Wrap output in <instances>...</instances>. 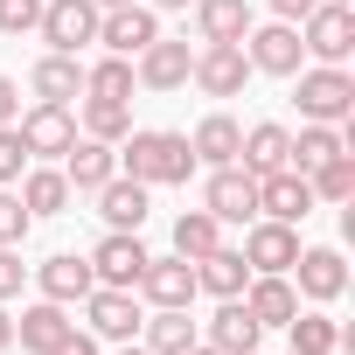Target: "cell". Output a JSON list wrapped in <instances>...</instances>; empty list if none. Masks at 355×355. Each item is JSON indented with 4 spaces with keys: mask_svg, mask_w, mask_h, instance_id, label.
<instances>
[{
    "mask_svg": "<svg viewBox=\"0 0 355 355\" xmlns=\"http://www.w3.org/2000/svg\"><path fill=\"white\" fill-rule=\"evenodd\" d=\"M237 167H244V174H272V167H293V132H286L279 119H258V125L244 132V146H237Z\"/></svg>",
    "mask_w": 355,
    "mask_h": 355,
    "instance_id": "obj_21",
    "label": "cell"
},
{
    "mask_svg": "<svg viewBox=\"0 0 355 355\" xmlns=\"http://www.w3.org/2000/svg\"><path fill=\"white\" fill-rule=\"evenodd\" d=\"M189 146H196V167H237V146H244V125L230 119V112H209L196 132H189Z\"/></svg>",
    "mask_w": 355,
    "mask_h": 355,
    "instance_id": "obj_23",
    "label": "cell"
},
{
    "mask_svg": "<svg viewBox=\"0 0 355 355\" xmlns=\"http://www.w3.org/2000/svg\"><path fill=\"white\" fill-rule=\"evenodd\" d=\"M244 286H251V265H244V251L216 244L209 258H196V293H216V300H237Z\"/></svg>",
    "mask_w": 355,
    "mask_h": 355,
    "instance_id": "obj_26",
    "label": "cell"
},
{
    "mask_svg": "<svg viewBox=\"0 0 355 355\" xmlns=\"http://www.w3.org/2000/svg\"><path fill=\"white\" fill-rule=\"evenodd\" d=\"M258 216H272V223H306V216H313V182H306L300 167L258 174Z\"/></svg>",
    "mask_w": 355,
    "mask_h": 355,
    "instance_id": "obj_12",
    "label": "cell"
},
{
    "mask_svg": "<svg viewBox=\"0 0 355 355\" xmlns=\"http://www.w3.org/2000/svg\"><path fill=\"white\" fill-rule=\"evenodd\" d=\"M77 105H84V139L119 146V139L132 132V105H119V98H77Z\"/></svg>",
    "mask_w": 355,
    "mask_h": 355,
    "instance_id": "obj_34",
    "label": "cell"
},
{
    "mask_svg": "<svg viewBox=\"0 0 355 355\" xmlns=\"http://www.w3.org/2000/svg\"><path fill=\"white\" fill-rule=\"evenodd\" d=\"M35 160H28V146H21V132L15 125H0V189H15L21 174H28Z\"/></svg>",
    "mask_w": 355,
    "mask_h": 355,
    "instance_id": "obj_36",
    "label": "cell"
},
{
    "mask_svg": "<svg viewBox=\"0 0 355 355\" xmlns=\"http://www.w3.org/2000/svg\"><path fill=\"white\" fill-rule=\"evenodd\" d=\"M293 293L300 300H313V306H327V300H341L348 293V265H341V251L334 244H300V258H293Z\"/></svg>",
    "mask_w": 355,
    "mask_h": 355,
    "instance_id": "obj_5",
    "label": "cell"
},
{
    "mask_svg": "<svg viewBox=\"0 0 355 355\" xmlns=\"http://www.w3.org/2000/svg\"><path fill=\"white\" fill-rule=\"evenodd\" d=\"M286 334H293V355H341V348L355 341V334H348L341 320H327V313H293Z\"/></svg>",
    "mask_w": 355,
    "mask_h": 355,
    "instance_id": "obj_28",
    "label": "cell"
},
{
    "mask_svg": "<svg viewBox=\"0 0 355 355\" xmlns=\"http://www.w3.org/2000/svg\"><path fill=\"white\" fill-rule=\"evenodd\" d=\"M132 293H139L146 306H189V300H196V265L174 258V251H167V258H146V272L132 279Z\"/></svg>",
    "mask_w": 355,
    "mask_h": 355,
    "instance_id": "obj_16",
    "label": "cell"
},
{
    "mask_svg": "<svg viewBox=\"0 0 355 355\" xmlns=\"http://www.w3.org/2000/svg\"><path fill=\"white\" fill-rule=\"evenodd\" d=\"M189 355H223V348H209V341H196V348H189Z\"/></svg>",
    "mask_w": 355,
    "mask_h": 355,
    "instance_id": "obj_46",
    "label": "cell"
},
{
    "mask_svg": "<svg viewBox=\"0 0 355 355\" xmlns=\"http://www.w3.org/2000/svg\"><path fill=\"white\" fill-rule=\"evenodd\" d=\"M202 209H209L216 223H251V216H258V174H244V167H209Z\"/></svg>",
    "mask_w": 355,
    "mask_h": 355,
    "instance_id": "obj_11",
    "label": "cell"
},
{
    "mask_svg": "<svg viewBox=\"0 0 355 355\" xmlns=\"http://www.w3.org/2000/svg\"><path fill=\"white\" fill-rule=\"evenodd\" d=\"M98 216H105V230H139L146 223V182L112 174V182L98 189Z\"/></svg>",
    "mask_w": 355,
    "mask_h": 355,
    "instance_id": "obj_25",
    "label": "cell"
},
{
    "mask_svg": "<svg viewBox=\"0 0 355 355\" xmlns=\"http://www.w3.org/2000/svg\"><path fill=\"white\" fill-rule=\"evenodd\" d=\"M265 8H272V21H293V28H300V21L320 8V0H265Z\"/></svg>",
    "mask_w": 355,
    "mask_h": 355,
    "instance_id": "obj_41",
    "label": "cell"
},
{
    "mask_svg": "<svg viewBox=\"0 0 355 355\" xmlns=\"http://www.w3.org/2000/svg\"><path fill=\"white\" fill-rule=\"evenodd\" d=\"M21 209H28V216H63V209H70L63 167H28V174H21Z\"/></svg>",
    "mask_w": 355,
    "mask_h": 355,
    "instance_id": "obj_32",
    "label": "cell"
},
{
    "mask_svg": "<svg viewBox=\"0 0 355 355\" xmlns=\"http://www.w3.org/2000/svg\"><path fill=\"white\" fill-rule=\"evenodd\" d=\"M15 132H21L28 160H63V153L77 146V119H70V105H28V112L15 119Z\"/></svg>",
    "mask_w": 355,
    "mask_h": 355,
    "instance_id": "obj_9",
    "label": "cell"
},
{
    "mask_svg": "<svg viewBox=\"0 0 355 355\" xmlns=\"http://www.w3.org/2000/svg\"><path fill=\"white\" fill-rule=\"evenodd\" d=\"M28 230H35V216L21 209V196H15V189H0V244H21Z\"/></svg>",
    "mask_w": 355,
    "mask_h": 355,
    "instance_id": "obj_37",
    "label": "cell"
},
{
    "mask_svg": "<svg viewBox=\"0 0 355 355\" xmlns=\"http://www.w3.org/2000/svg\"><path fill=\"white\" fill-rule=\"evenodd\" d=\"M21 279H28L21 244H0V300H15V293H21Z\"/></svg>",
    "mask_w": 355,
    "mask_h": 355,
    "instance_id": "obj_39",
    "label": "cell"
},
{
    "mask_svg": "<svg viewBox=\"0 0 355 355\" xmlns=\"http://www.w3.org/2000/svg\"><path fill=\"white\" fill-rule=\"evenodd\" d=\"M132 91H139V77H132V56H98V63H84V98H119V105H132Z\"/></svg>",
    "mask_w": 355,
    "mask_h": 355,
    "instance_id": "obj_30",
    "label": "cell"
},
{
    "mask_svg": "<svg viewBox=\"0 0 355 355\" xmlns=\"http://www.w3.org/2000/svg\"><path fill=\"white\" fill-rule=\"evenodd\" d=\"M42 0H0V35H35Z\"/></svg>",
    "mask_w": 355,
    "mask_h": 355,
    "instance_id": "obj_38",
    "label": "cell"
},
{
    "mask_svg": "<svg viewBox=\"0 0 355 355\" xmlns=\"http://www.w3.org/2000/svg\"><path fill=\"white\" fill-rule=\"evenodd\" d=\"M15 119H21V84L0 77V125H15Z\"/></svg>",
    "mask_w": 355,
    "mask_h": 355,
    "instance_id": "obj_42",
    "label": "cell"
},
{
    "mask_svg": "<svg viewBox=\"0 0 355 355\" xmlns=\"http://www.w3.org/2000/svg\"><path fill=\"white\" fill-rule=\"evenodd\" d=\"M258 334H265V327L251 320V306H244V300H223V306H216V320H209V348H223V355H251V348H258Z\"/></svg>",
    "mask_w": 355,
    "mask_h": 355,
    "instance_id": "obj_29",
    "label": "cell"
},
{
    "mask_svg": "<svg viewBox=\"0 0 355 355\" xmlns=\"http://www.w3.org/2000/svg\"><path fill=\"white\" fill-rule=\"evenodd\" d=\"M84 258H91V279H98V286H132V279L146 272V258H153V251L139 244V230H105Z\"/></svg>",
    "mask_w": 355,
    "mask_h": 355,
    "instance_id": "obj_10",
    "label": "cell"
},
{
    "mask_svg": "<svg viewBox=\"0 0 355 355\" xmlns=\"http://www.w3.org/2000/svg\"><path fill=\"white\" fill-rule=\"evenodd\" d=\"M35 286H42V300H56V306H77L98 279H91V258H77V251H56V258H42L35 265Z\"/></svg>",
    "mask_w": 355,
    "mask_h": 355,
    "instance_id": "obj_20",
    "label": "cell"
},
{
    "mask_svg": "<svg viewBox=\"0 0 355 355\" xmlns=\"http://www.w3.org/2000/svg\"><path fill=\"white\" fill-rule=\"evenodd\" d=\"M237 300L251 306V320H258V327H286V320L300 313V293H293V279H286V272H251V286H244Z\"/></svg>",
    "mask_w": 355,
    "mask_h": 355,
    "instance_id": "obj_18",
    "label": "cell"
},
{
    "mask_svg": "<svg viewBox=\"0 0 355 355\" xmlns=\"http://www.w3.org/2000/svg\"><path fill=\"white\" fill-rule=\"evenodd\" d=\"M300 77V119H320V125H348V112H355V77H348V63H313V70H293Z\"/></svg>",
    "mask_w": 355,
    "mask_h": 355,
    "instance_id": "obj_2",
    "label": "cell"
},
{
    "mask_svg": "<svg viewBox=\"0 0 355 355\" xmlns=\"http://www.w3.org/2000/svg\"><path fill=\"white\" fill-rule=\"evenodd\" d=\"M77 320H70V306H56V300H35V306H21V320H15V341L28 348V355H49L63 334H70Z\"/></svg>",
    "mask_w": 355,
    "mask_h": 355,
    "instance_id": "obj_24",
    "label": "cell"
},
{
    "mask_svg": "<svg viewBox=\"0 0 355 355\" xmlns=\"http://www.w3.org/2000/svg\"><path fill=\"white\" fill-rule=\"evenodd\" d=\"M293 258H300V223H272V216L244 223V265L251 272H293Z\"/></svg>",
    "mask_w": 355,
    "mask_h": 355,
    "instance_id": "obj_13",
    "label": "cell"
},
{
    "mask_svg": "<svg viewBox=\"0 0 355 355\" xmlns=\"http://www.w3.org/2000/svg\"><path fill=\"white\" fill-rule=\"evenodd\" d=\"M119 355H153V348H139V341H119Z\"/></svg>",
    "mask_w": 355,
    "mask_h": 355,
    "instance_id": "obj_44",
    "label": "cell"
},
{
    "mask_svg": "<svg viewBox=\"0 0 355 355\" xmlns=\"http://www.w3.org/2000/svg\"><path fill=\"white\" fill-rule=\"evenodd\" d=\"M139 348H153V355H189L196 341H202V327L189 320V306H153L146 320H139Z\"/></svg>",
    "mask_w": 355,
    "mask_h": 355,
    "instance_id": "obj_22",
    "label": "cell"
},
{
    "mask_svg": "<svg viewBox=\"0 0 355 355\" xmlns=\"http://www.w3.org/2000/svg\"><path fill=\"white\" fill-rule=\"evenodd\" d=\"M216 244H223V223H216L209 209H182V216H174V258L196 265V258H209Z\"/></svg>",
    "mask_w": 355,
    "mask_h": 355,
    "instance_id": "obj_33",
    "label": "cell"
},
{
    "mask_svg": "<svg viewBox=\"0 0 355 355\" xmlns=\"http://www.w3.org/2000/svg\"><path fill=\"white\" fill-rule=\"evenodd\" d=\"M77 306H84V320H91V334H98V341H132V334H139V320H146V306H139V293H132V286H91Z\"/></svg>",
    "mask_w": 355,
    "mask_h": 355,
    "instance_id": "obj_4",
    "label": "cell"
},
{
    "mask_svg": "<svg viewBox=\"0 0 355 355\" xmlns=\"http://www.w3.org/2000/svg\"><path fill=\"white\" fill-rule=\"evenodd\" d=\"M35 35H42L56 56H77V49L98 42V8H91V0H42Z\"/></svg>",
    "mask_w": 355,
    "mask_h": 355,
    "instance_id": "obj_6",
    "label": "cell"
},
{
    "mask_svg": "<svg viewBox=\"0 0 355 355\" xmlns=\"http://www.w3.org/2000/svg\"><path fill=\"white\" fill-rule=\"evenodd\" d=\"M15 348V313H8V300H0V355Z\"/></svg>",
    "mask_w": 355,
    "mask_h": 355,
    "instance_id": "obj_43",
    "label": "cell"
},
{
    "mask_svg": "<svg viewBox=\"0 0 355 355\" xmlns=\"http://www.w3.org/2000/svg\"><path fill=\"white\" fill-rule=\"evenodd\" d=\"M300 49L313 63H348V49H355V8H348V0H320V8L300 21Z\"/></svg>",
    "mask_w": 355,
    "mask_h": 355,
    "instance_id": "obj_3",
    "label": "cell"
},
{
    "mask_svg": "<svg viewBox=\"0 0 355 355\" xmlns=\"http://www.w3.org/2000/svg\"><path fill=\"white\" fill-rule=\"evenodd\" d=\"M189 84H202V98H237V91L251 84L244 42H202L196 63H189Z\"/></svg>",
    "mask_w": 355,
    "mask_h": 355,
    "instance_id": "obj_8",
    "label": "cell"
},
{
    "mask_svg": "<svg viewBox=\"0 0 355 355\" xmlns=\"http://www.w3.org/2000/svg\"><path fill=\"white\" fill-rule=\"evenodd\" d=\"M119 174H132V182H146V189H182L196 174V146H189V132L132 125L119 139Z\"/></svg>",
    "mask_w": 355,
    "mask_h": 355,
    "instance_id": "obj_1",
    "label": "cell"
},
{
    "mask_svg": "<svg viewBox=\"0 0 355 355\" xmlns=\"http://www.w3.org/2000/svg\"><path fill=\"white\" fill-rule=\"evenodd\" d=\"M28 91H35V105H77L84 98V56H42L35 70H28Z\"/></svg>",
    "mask_w": 355,
    "mask_h": 355,
    "instance_id": "obj_19",
    "label": "cell"
},
{
    "mask_svg": "<svg viewBox=\"0 0 355 355\" xmlns=\"http://www.w3.org/2000/svg\"><path fill=\"white\" fill-rule=\"evenodd\" d=\"M112 174H119V146H105V139H84V132H77V146L63 153V182H70V196H98Z\"/></svg>",
    "mask_w": 355,
    "mask_h": 355,
    "instance_id": "obj_17",
    "label": "cell"
},
{
    "mask_svg": "<svg viewBox=\"0 0 355 355\" xmlns=\"http://www.w3.org/2000/svg\"><path fill=\"white\" fill-rule=\"evenodd\" d=\"M49 355H98V334H91V327H70V334H63Z\"/></svg>",
    "mask_w": 355,
    "mask_h": 355,
    "instance_id": "obj_40",
    "label": "cell"
},
{
    "mask_svg": "<svg viewBox=\"0 0 355 355\" xmlns=\"http://www.w3.org/2000/svg\"><path fill=\"white\" fill-rule=\"evenodd\" d=\"M196 35L202 42H244L251 35V0H196Z\"/></svg>",
    "mask_w": 355,
    "mask_h": 355,
    "instance_id": "obj_27",
    "label": "cell"
},
{
    "mask_svg": "<svg viewBox=\"0 0 355 355\" xmlns=\"http://www.w3.org/2000/svg\"><path fill=\"white\" fill-rule=\"evenodd\" d=\"M189 63H196V49H189V42L153 35V42L132 56V77H139V91H182V84H189Z\"/></svg>",
    "mask_w": 355,
    "mask_h": 355,
    "instance_id": "obj_14",
    "label": "cell"
},
{
    "mask_svg": "<svg viewBox=\"0 0 355 355\" xmlns=\"http://www.w3.org/2000/svg\"><path fill=\"white\" fill-rule=\"evenodd\" d=\"M153 35H160V15L146 8V0H125V8H105V15H98V42H105L112 56H139Z\"/></svg>",
    "mask_w": 355,
    "mask_h": 355,
    "instance_id": "obj_15",
    "label": "cell"
},
{
    "mask_svg": "<svg viewBox=\"0 0 355 355\" xmlns=\"http://www.w3.org/2000/svg\"><path fill=\"white\" fill-rule=\"evenodd\" d=\"M244 63H251V77H293V70L306 63L300 28H293V21H265V28H251V35H244Z\"/></svg>",
    "mask_w": 355,
    "mask_h": 355,
    "instance_id": "obj_7",
    "label": "cell"
},
{
    "mask_svg": "<svg viewBox=\"0 0 355 355\" xmlns=\"http://www.w3.org/2000/svg\"><path fill=\"white\" fill-rule=\"evenodd\" d=\"M251 355H258V348H251Z\"/></svg>",
    "mask_w": 355,
    "mask_h": 355,
    "instance_id": "obj_48",
    "label": "cell"
},
{
    "mask_svg": "<svg viewBox=\"0 0 355 355\" xmlns=\"http://www.w3.org/2000/svg\"><path fill=\"white\" fill-rule=\"evenodd\" d=\"M334 153H348V132H341V125H320V119H300V132H293V167L313 174V167L334 160Z\"/></svg>",
    "mask_w": 355,
    "mask_h": 355,
    "instance_id": "obj_31",
    "label": "cell"
},
{
    "mask_svg": "<svg viewBox=\"0 0 355 355\" xmlns=\"http://www.w3.org/2000/svg\"><path fill=\"white\" fill-rule=\"evenodd\" d=\"M91 8H98V15H105V8H125V0H91Z\"/></svg>",
    "mask_w": 355,
    "mask_h": 355,
    "instance_id": "obj_47",
    "label": "cell"
},
{
    "mask_svg": "<svg viewBox=\"0 0 355 355\" xmlns=\"http://www.w3.org/2000/svg\"><path fill=\"white\" fill-rule=\"evenodd\" d=\"M146 8H196V0H146Z\"/></svg>",
    "mask_w": 355,
    "mask_h": 355,
    "instance_id": "obj_45",
    "label": "cell"
},
{
    "mask_svg": "<svg viewBox=\"0 0 355 355\" xmlns=\"http://www.w3.org/2000/svg\"><path fill=\"white\" fill-rule=\"evenodd\" d=\"M313 202H327V209H341V202H355V153H334V160H320L313 174Z\"/></svg>",
    "mask_w": 355,
    "mask_h": 355,
    "instance_id": "obj_35",
    "label": "cell"
}]
</instances>
